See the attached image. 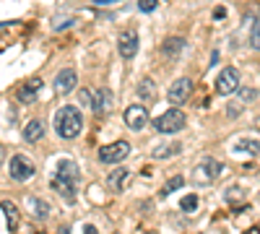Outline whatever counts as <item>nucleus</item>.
<instances>
[{
	"label": "nucleus",
	"instance_id": "f257e3e1",
	"mask_svg": "<svg viewBox=\"0 0 260 234\" xmlns=\"http://www.w3.org/2000/svg\"><path fill=\"white\" fill-rule=\"evenodd\" d=\"M78 182H81L78 164L71 161V159H62L57 164L55 177H52V190H55V193H60L68 203H76V187H78Z\"/></svg>",
	"mask_w": 260,
	"mask_h": 234
},
{
	"label": "nucleus",
	"instance_id": "f03ea898",
	"mask_svg": "<svg viewBox=\"0 0 260 234\" xmlns=\"http://www.w3.org/2000/svg\"><path fill=\"white\" fill-rule=\"evenodd\" d=\"M55 133L65 141H73L81 127H83V115L78 112V107H73V104H65V107H60L55 112Z\"/></svg>",
	"mask_w": 260,
	"mask_h": 234
},
{
	"label": "nucleus",
	"instance_id": "7ed1b4c3",
	"mask_svg": "<svg viewBox=\"0 0 260 234\" xmlns=\"http://www.w3.org/2000/svg\"><path fill=\"white\" fill-rule=\"evenodd\" d=\"M219 172H221V164L216 161V159H211V156H206V159H201L198 164H195L190 180H192V185L206 187V185H213V182H216Z\"/></svg>",
	"mask_w": 260,
	"mask_h": 234
},
{
	"label": "nucleus",
	"instance_id": "20e7f679",
	"mask_svg": "<svg viewBox=\"0 0 260 234\" xmlns=\"http://www.w3.org/2000/svg\"><path fill=\"white\" fill-rule=\"evenodd\" d=\"M185 125H187V117H185V112L180 107H169L167 112H161L154 120L156 133H180Z\"/></svg>",
	"mask_w": 260,
	"mask_h": 234
},
{
	"label": "nucleus",
	"instance_id": "39448f33",
	"mask_svg": "<svg viewBox=\"0 0 260 234\" xmlns=\"http://www.w3.org/2000/svg\"><path fill=\"white\" fill-rule=\"evenodd\" d=\"M130 151H133V146H130L127 141H115V143H107L99 148V161L102 164H120L130 156Z\"/></svg>",
	"mask_w": 260,
	"mask_h": 234
},
{
	"label": "nucleus",
	"instance_id": "423d86ee",
	"mask_svg": "<svg viewBox=\"0 0 260 234\" xmlns=\"http://www.w3.org/2000/svg\"><path fill=\"white\" fill-rule=\"evenodd\" d=\"M216 91L221 96H232L234 91H240V71L237 68H224L216 78Z\"/></svg>",
	"mask_w": 260,
	"mask_h": 234
},
{
	"label": "nucleus",
	"instance_id": "0eeeda50",
	"mask_svg": "<svg viewBox=\"0 0 260 234\" xmlns=\"http://www.w3.org/2000/svg\"><path fill=\"white\" fill-rule=\"evenodd\" d=\"M117 50H120V55H122L125 60H133V57L138 55V50H141L138 31H136V29H125V31L120 34V39H117Z\"/></svg>",
	"mask_w": 260,
	"mask_h": 234
},
{
	"label": "nucleus",
	"instance_id": "6e6552de",
	"mask_svg": "<svg viewBox=\"0 0 260 234\" xmlns=\"http://www.w3.org/2000/svg\"><path fill=\"white\" fill-rule=\"evenodd\" d=\"M190 94H192V81H190V78H177V81L169 86L167 99L175 104V107H180V104H185V102L190 99Z\"/></svg>",
	"mask_w": 260,
	"mask_h": 234
},
{
	"label": "nucleus",
	"instance_id": "1a4fd4ad",
	"mask_svg": "<svg viewBox=\"0 0 260 234\" xmlns=\"http://www.w3.org/2000/svg\"><path fill=\"white\" fill-rule=\"evenodd\" d=\"M125 125L130 127V130H143L146 122H148V112H146V104H130V107L125 110L122 115Z\"/></svg>",
	"mask_w": 260,
	"mask_h": 234
},
{
	"label": "nucleus",
	"instance_id": "9d476101",
	"mask_svg": "<svg viewBox=\"0 0 260 234\" xmlns=\"http://www.w3.org/2000/svg\"><path fill=\"white\" fill-rule=\"evenodd\" d=\"M11 177L16 180V182H26V180H31L34 177V164L26 159V156H13L11 159Z\"/></svg>",
	"mask_w": 260,
	"mask_h": 234
},
{
	"label": "nucleus",
	"instance_id": "9b49d317",
	"mask_svg": "<svg viewBox=\"0 0 260 234\" xmlns=\"http://www.w3.org/2000/svg\"><path fill=\"white\" fill-rule=\"evenodd\" d=\"M76 83H78V73L73 71V68H65V71H60L57 76H55V91L57 94H71L73 89H76Z\"/></svg>",
	"mask_w": 260,
	"mask_h": 234
},
{
	"label": "nucleus",
	"instance_id": "f8f14e48",
	"mask_svg": "<svg viewBox=\"0 0 260 234\" xmlns=\"http://www.w3.org/2000/svg\"><path fill=\"white\" fill-rule=\"evenodd\" d=\"M39 89H42V78H29L24 86L16 91V99H18L21 104H34L37 96H39Z\"/></svg>",
	"mask_w": 260,
	"mask_h": 234
},
{
	"label": "nucleus",
	"instance_id": "ddd939ff",
	"mask_svg": "<svg viewBox=\"0 0 260 234\" xmlns=\"http://www.w3.org/2000/svg\"><path fill=\"white\" fill-rule=\"evenodd\" d=\"M232 151L237 156H257L260 154V141H255V138H240V141H234Z\"/></svg>",
	"mask_w": 260,
	"mask_h": 234
},
{
	"label": "nucleus",
	"instance_id": "4468645a",
	"mask_svg": "<svg viewBox=\"0 0 260 234\" xmlns=\"http://www.w3.org/2000/svg\"><path fill=\"white\" fill-rule=\"evenodd\" d=\"M136 96L141 99V104H151L156 99V83L154 78H141L138 86H136Z\"/></svg>",
	"mask_w": 260,
	"mask_h": 234
},
{
	"label": "nucleus",
	"instance_id": "2eb2a0df",
	"mask_svg": "<svg viewBox=\"0 0 260 234\" xmlns=\"http://www.w3.org/2000/svg\"><path fill=\"white\" fill-rule=\"evenodd\" d=\"M112 102H115V99H112V91H110V89H96V91H94V107H91V110H94L96 115H107V112L112 110Z\"/></svg>",
	"mask_w": 260,
	"mask_h": 234
},
{
	"label": "nucleus",
	"instance_id": "dca6fc26",
	"mask_svg": "<svg viewBox=\"0 0 260 234\" xmlns=\"http://www.w3.org/2000/svg\"><path fill=\"white\" fill-rule=\"evenodd\" d=\"M107 185H110L115 193H122V190L130 185V172L127 169H115V172L107 175Z\"/></svg>",
	"mask_w": 260,
	"mask_h": 234
},
{
	"label": "nucleus",
	"instance_id": "f3484780",
	"mask_svg": "<svg viewBox=\"0 0 260 234\" xmlns=\"http://www.w3.org/2000/svg\"><path fill=\"white\" fill-rule=\"evenodd\" d=\"M21 136H24L26 143H37V141H42V136H45V122H42V120H29Z\"/></svg>",
	"mask_w": 260,
	"mask_h": 234
},
{
	"label": "nucleus",
	"instance_id": "a211bd4d",
	"mask_svg": "<svg viewBox=\"0 0 260 234\" xmlns=\"http://www.w3.org/2000/svg\"><path fill=\"white\" fill-rule=\"evenodd\" d=\"M185 47H187V45H185L182 37H167V39L161 42V52H164L167 57H177Z\"/></svg>",
	"mask_w": 260,
	"mask_h": 234
},
{
	"label": "nucleus",
	"instance_id": "6ab92c4d",
	"mask_svg": "<svg viewBox=\"0 0 260 234\" xmlns=\"http://www.w3.org/2000/svg\"><path fill=\"white\" fill-rule=\"evenodd\" d=\"M3 211H6V219H8V231L11 234H16V229H18V206L16 203H11V200H3Z\"/></svg>",
	"mask_w": 260,
	"mask_h": 234
},
{
	"label": "nucleus",
	"instance_id": "aec40b11",
	"mask_svg": "<svg viewBox=\"0 0 260 234\" xmlns=\"http://www.w3.org/2000/svg\"><path fill=\"white\" fill-rule=\"evenodd\" d=\"M182 151V143H164V146H156L154 148V159H169Z\"/></svg>",
	"mask_w": 260,
	"mask_h": 234
},
{
	"label": "nucleus",
	"instance_id": "412c9836",
	"mask_svg": "<svg viewBox=\"0 0 260 234\" xmlns=\"http://www.w3.org/2000/svg\"><path fill=\"white\" fill-rule=\"evenodd\" d=\"M29 208L34 211L37 219H47V216H50V203L42 200V198H34V195H31V198H29Z\"/></svg>",
	"mask_w": 260,
	"mask_h": 234
},
{
	"label": "nucleus",
	"instance_id": "4be33fe9",
	"mask_svg": "<svg viewBox=\"0 0 260 234\" xmlns=\"http://www.w3.org/2000/svg\"><path fill=\"white\" fill-rule=\"evenodd\" d=\"M185 185V177L182 175H175V177H172L164 187H161V198H167V195H172V193H175V190H180Z\"/></svg>",
	"mask_w": 260,
	"mask_h": 234
},
{
	"label": "nucleus",
	"instance_id": "5701e85b",
	"mask_svg": "<svg viewBox=\"0 0 260 234\" xmlns=\"http://www.w3.org/2000/svg\"><path fill=\"white\" fill-rule=\"evenodd\" d=\"M78 102H81V107H94V91L83 89V91L78 94Z\"/></svg>",
	"mask_w": 260,
	"mask_h": 234
},
{
	"label": "nucleus",
	"instance_id": "b1692460",
	"mask_svg": "<svg viewBox=\"0 0 260 234\" xmlns=\"http://www.w3.org/2000/svg\"><path fill=\"white\" fill-rule=\"evenodd\" d=\"M156 8H159V0H141V3H138L141 13H154Z\"/></svg>",
	"mask_w": 260,
	"mask_h": 234
},
{
	"label": "nucleus",
	"instance_id": "393cba45",
	"mask_svg": "<svg viewBox=\"0 0 260 234\" xmlns=\"http://www.w3.org/2000/svg\"><path fill=\"white\" fill-rule=\"evenodd\" d=\"M180 208L182 211H195V208H198V198H195V195H185L180 200Z\"/></svg>",
	"mask_w": 260,
	"mask_h": 234
},
{
	"label": "nucleus",
	"instance_id": "a878e982",
	"mask_svg": "<svg viewBox=\"0 0 260 234\" xmlns=\"http://www.w3.org/2000/svg\"><path fill=\"white\" fill-rule=\"evenodd\" d=\"M250 47L260 52V21L255 24V29H252V34H250Z\"/></svg>",
	"mask_w": 260,
	"mask_h": 234
},
{
	"label": "nucleus",
	"instance_id": "bb28decb",
	"mask_svg": "<svg viewBox=\"0 0 260 234\" xmlns=\"http://www.w3.org/2000/svg\"><path fill=\"white\" fill-rule=\"evenodd\" d=\"M224 195H226V200H240V198L245 195V190H242V187H232V190H226Z\"/></svg>",
	"mask_w": 260,
	"mask_h": 234
},
{
	"label": "nucleus",
	"instance_id": "cd10ccee",
	"mask_svg": "<svg viewBox=\"0 0 260 234\" xmlns=\"http://www.w3.org/2000/svg\"><path fill=\"white\" fill-rule=\"evenodd\" d=\"M255 96H257L255 89H250V86H247V89H240V99H242V102H252Z\"/></svg>",
	"mask_w": 260,
	"mask_h": 234
},
{
	"label": "nucleus",
	"instance_id": "c85d7f7f",
	"mask_svg": "<svg viewBox=\"0 0 260 234\" xmlns=\"http://www.w3.org/2000/svg\"><path fill=\"white\" fill-rule=\"evenodd\" d=\"M83 234H99V231H96V226H91V224H86V226H83Z\"/></svg>",
	"mask_w": 260,
	"mask_h": 234
},
{
	"label": "nucleus",
	"instance_id": "c756f323",
	"mask_svg": "<svg viewBox=\"0 0 260 234\" xmlns=\"http://www.w3.org/2000/svg\"><path fill=\"white\" fill-rule=\"evenodd\" d=\"M245 234H260V229H257V226H252V229H247Z\"/></svg>",
	"mask_w": 260,
	"mask_h": 234
},
{
	"label": "nucleus",
	"instance_id": "7c9ffc66",
	"mask_svg": "<svg viewBox=\"0 0 260 234\" xmlns=\"http://www.w3.org/2000/svg\"><path fill=\"white\" fill-rule=\"evenodd\" d=\"M3 159H6V148L0 146V164H3Z\"/></svg>",
	"mask_w": 260,
	"mask_h": 234
}]
</instances>
